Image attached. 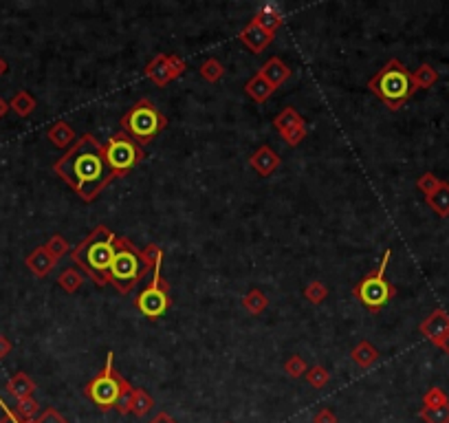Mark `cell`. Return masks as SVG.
Returning a JSON list of instances; mask_svg holds the SVG:
<instances>
[{
    "mask_svg": "<svg viewBox=\"0 0 449 423\" xmlns=\"http://www.w3.org/2000/svg\"><path fill=\"white\" fill-rule=\"evenodd\" d=\"M53 172L84 203L97 201L99 194H102L115 178H119L106 164L104 143L97 141V137L91 133L82 135L71 148L56 161Z\"/></svg>",
    "mask_w": 449,
    "mask_h": 423,
    "instance_id": "1",
    "label": "cell"
},
{
    "mask_svg": "<svg viewBox=\"0 0 449 423\" xmlns=\"http://www.w3.org/2000/svg\"><path fill=\"white\" fill-rule=\"evenodd\" d=\"M115 240L117 234L108 230V225H97L95 230L77 242V247L71 249V260L91 275L97 287L108 285V269L115 258Z\"/></svg>",
    "mask_w": 449,
    "mask_h": 423,
    "instance_id": "2",
    "label": "cell"
},
{
    "mask_svg": "<svg viewBox=\"0 0 449 423\" xmlns=\"http://www.w3.org/2000/svg\"><path fill=\"white\" fill-rule=\"evenodd\" d=\"M368 89L377 100L384 102L388 110H401L410 97L417 93L412 84V71L396 58H390L368 79Z\"/></svg>",
    "mask_w": 449,
    "mask_h": 423,
    "instance_id": "3",
    "label": "cell"
},
{
    "mask_svg": "<svg viewBox=\"0 0 449 423\" xmlns=\"http://www.w3.org/2000/svg\"><path fill=\"white\" fill-rule=\"evenodd\" d=\"M139 252L141 249H137L135 242L126 236H117L115 240V258L108 269V285H112L122 296H128L148 275L143 271Z\"/></svg>",
    "mask_w": 449,
    "mask_h": 423,
    "instance_id": "4",
    "label": "cell"
},
{
    "mask_svg": "<svg viewBox=\"0 0 449 423\" xmlns=\"http://www.w3.org/2000/svg\"><path fill=\"white\" fill-rule=\"evenodd\" d=\"M119 126L122 133H126L132 141H137L143 148V145L152 143L159 133H163L165 126H168V117L148 97H141L122 117Z\"/></svg>",
    "mask_w": 449,
    "mask_h": 423,
    "instance_id": "5",
    "label": "cell"
},
{
    "mask_svg": "<svg viewBox=\"0 0 449 423\" xmlns=\"http://www.w3.org/2000/svg\"><path fill=\"white\" fill-rule=\"evenodd\" d=\"M390 258H392V249H386V254H384V258H381L379 267L365 273L363 278L353 287L355 300H359V304L368 308L370 313H379L381 308H384L398 294V289L386 278Z\"/></svg>",
    "mask_w": 449,
    "mask_h": 423,
    "instance_id": "6",
    "label": "cell"
},
{
    "mask_svg": "<svg viewBox=\"0 0 449 423\" xmlns=\"http://www.w3.org/2000/svg\"><path fill=\"white\" fill-rule=\"evenodd\" d=\"M122 382H124V375H122L119 370H115V353L108 351L104 368L99 370L97 375L86 384L84 395H86L102 412H108V410L115 408V403H117V399H119Z\"/></svg>",
    "mask_w": 449,
    "mask_h": 423,
    "instance_id": "7",
    "label": "cell"
},
{
    "mask_svg": "<svg viewBox=\"0 0 449 423\" xmlns=\"http://www.w3.org/2000/svg\"><path fill=\"white\" fill-rule=\"evenodd\" d=\"M104 159L115 174L126 176L132 168H137L145 159V152L141 145L137 141H132L126 133H115L104 143Z\"/></svg>",
    "mask_w": 449,
    "mask_h": 423,
    "instance_id": "8",
    "label": "cell"
},
{
    "mask_svg": "<svg viewBox=\"0 0 449 423\" xmlns=\"http://www.w3.org/2000/svg\"><path fill=\"white\" fill-rule=\"evenodd\" d=\"M161 265L163 258L157 260L155 265V278L150 280V285L141 291L135 300V308L139 313H143L148 320H159L163 313L170 311L172 300H170V285L165 282L163 273H161Z\"/></svg>",
    "mask_w": 449,
    "mask_h": 423,
    "instance_id": "9",
    "label": "cell"
},
{
    "mask_svg": "<svg viewBox=\"0 0 449 423\" xmlns=\"http://www.w3.org/2000/svg\"><path fill=\"white\" fill-rule=\"evenodd\" d=\"M421 335L431 341V344H438L441 337L449 331V313L445 311V308H434L423 322H421V327H419Z\"/></svg>",
    "mask_w": 449,
    "mask_h": 423,
    "instance_id": "10",
    "label": "cell"
},
{
    "mask_svg": "<svg viewBox=\"0 0 449 423\" xmlns=\"http://www.w3.org/2000/svg\"><path fill=\"white\" fill-rule=\"evenodd\" d=\"M275 36L267 34L256 20H249L242 29H240V34H238V40L249 48L252 53H262L264 48H267L271 42H273Z\"/></svg>",
    "mask_w": 449,
    "mask_h": 423,
    "instance_id": "11",
    "label": "cell"
},
{
    "mask_svg": "<svg viewBox=\"0 0 449 423\" xmlns=\"http://www.w3.org/2000/svg\"><path fill=\"white\" fill-rule=\"evenodd\" d=\"M280 164H282V159L271 145H260V148L249 157V166H252L260 176L273 174L280 168Z\"/></svg>",
    "mask_w": 449,
    "mask_h": 423,
    "instance_id": "12",
    "label": "cell"
},
{
    "mask_svg": "<svg viewBox=\"0 0 449 423\" xmlns=\"http://www.w3.org/2000/svg\"><path fill=\"white\" fill-rule=\"evenodd\" d=\"M143 75H145L155 86H159V89L168 86V84L172 82L170 67H168V53H159V56H155L152 60H150V62L145 64V69H143Z\"/></svg>",
    "mask_w": 449,
    "mask_h": 423,
    "instance_id": "13",
    "label": "cell"
},
{
    "mask_svg": "<svg viewBox=\"0 0 449 423\" xmlns=\"http://www.w3.org/2000/svg\"><path fill=\"white\" fill-rule=\"evenodd\" d=\"M252 20H256L267 34L275 36L278 34V29L285 25V13H282V9L275 5V3H264Z\"/></svg>",
    "mask_w": 449,
    "mask_h": 423,
    "instance_id": "14",
    "label": "cell"
},
{
    "mask_svg": "<svg viewBox=\"0 0 449 423\" xmlns=\"http://www.w3.org/2000/svg\"><path fill=\"white\" fill-rule=\"evenodd\" d=\"M25 265L29 267V271H31L33 275H38V278H44V275L51 273V269L58 265V260H56L51 254H48V249H46L44 245H40V247H36V249H33V252L27 256Z\"/></svg>",
    "mask_w": 449,
    "mask_h": 423,
    "instance_id": "15",
    "label": "cell"
},
{
    "mask_svg": "<svg viewBox=\"0 0 449 423\" xmlns=\"http://www.w3.org/2000/svg\"><path fill=\"white\" fill-rule=\"evenodd\" d=\"M291 73L293 71L280 58H269L267 62H264V67L260 69V75L267 79L273 89H280L282 84H287L291 79Z\"/></svg>",
    "mask_w": 449,
    "mask_h": 423,
    "instance_id": "16",
    "label": "cell"
},
{
    "mask_svg": "<svg viewBox=\"0 0 449 423\" xmlns=\"http://www.w3.org/2000/svg\"><path fill=\"white\" fill-rule=\"evenodd\" d=\"M46 139L51 141L56 148L69 150L71 145L77 141V135H75V130L69 124H66V122H56L51 128L46 130Z\"/></svg>",
    "mask_w": 449,
    "mask_h": 423,
    "instance_id": "17",
    "label": "cell"
},
{
    "mask_svg": "<svg viewBox=\"0 0 449 423\" xmlns=\"http://www.w3.org/2000/svg\"><path fill=\"white\" fill-rule=\"evenodd\" d=\"M7 393L15 399V401H20V399H29L33 397V393H36V382H33L27 372H15V375L7 382Z\"/></svg>",
    "mask_w": 449,
    "mask_h": 423,
    "instance_id": "18",
    "label": "cell"
},
{
    "mask_svg": "<svg viewBox=\"0 0 449 423\" xmlns=\"http://www.w3.org/2000/svg\"><path fill=\"white\" fill-rule=\"evenodd\" d=\"M379 357H381V353L370 344L368 339H361L359 344L351 351V360H353L359 368H363V370L372 368V366L379 362Z\"/></svg>",
    "mask_w": 449,
    "mask_h": 423,
    "instance_id": "19",
    "label": "cell"
},
{
    "mask_svg": "<svg viewBox=\"0 0 449 423\" xmlns=\"http://www.w3.org/2000/svg\"><path fill=\"white\" fill-rule=\"evenodd\" d=\"M245 93L252 97L254 102H258V104H264L269 100V97L275 93V89L267 82V79H264L260 73H256L252 79H249V82L245 84Z\"/></svg>",
    "mask_w": 449,
    "mask_h": 423,
    "instance_id": "20",
    "label": "cell"
},
{
    "mask_svg": "<svg viewBox=\"0 0 449 423\" xmlns=\"http://www.w3.org/2000/svg\"><path fill=\"white\" fill-rule=\"evenodd\" d=\"M302 124H306L304 117L299 115V112H297L293 106L282 108V110L278 112V115L273 117V128L278 130V135L287 133V130H291V128H295V126H302Z\"/></svg>",
    "mask_w": 449,
    "mask_h": 423,
    "instance_id": "21",
    "label": "cell"
},
{
    "mask_svg": "<svg viewBox=\"0 0 449 423\" xmlns=\"http://www.w3.org/2000/svg\"><path fill=\"white\" fill-rule=\"evenodd\" d=\"M38 102H36V97H33L29 91H18L13 97H11V102H9V110H13L18 117H29L33 110H36Z\"/></svg>",
    "mask_w": 449,
    "mask_h": 423,
    "instance_id": "22",
    "label": "cell"
},
{
    "mask_svg": "<svg viewBox=\"0 0 449 423\" xmlns=\"http://www.w3.org/2000/svg\"><path fill=\"white\" fill-rule=\"evenodd\" d=\"M436 82H438V71L427 62H423L417 71H412V84H414V89H417V91L431 89Z\"/></svg>",
    "mask_w": 449,
    "mask_h": 423,
    "instance_id": "23",
    "label": "cell"
},
{
    "mask_svg": "<svg viewBox=\"0 0 449 423\" xmlns=\"http://www.w3.org/2000/svg\"><path fill=\"white\" fill-rule=\"evenodd\" d=\"M427 205L431 207V212H436V216L441 219H447L449 216V183L443 181V186L434 192L429 194V197H425Z\"/></svg>",
    "mask_w": 449,
    "mask_h": 423,
    "instance_id": "24",
    "label": "cell"
},
{
    "mask_svg": "<svg viewBox=\"0 0 449 423\" xmlns=\"http://www.w3.org/2000/svg\"><path fill=\"white\" fill-rule=\"evenodd\" d=\"M242 306H245L252 315H260L262 311H267L269 298H267V294H264V291L252 289V291H249V294L242 298Z\"/></svg>",
    "mask_w": 449,
    "mask_h": 423,
    "instance_id": "25",
    "label": "cell"
},
{
    "mask_svg": "<svg viewBox=\"0 0 449 423\" xmlns=\"http://www.w3.org/2000/svg\"><path fill=\"white\" fill-rule=\"evenodd\" d=\"M135 386H132L126 377L122 382V393H119V399L117 403H115V410H117L122 417L126 415H132V401H135Z\"/></svg>",
    "mask_w": 449,
    "mask_h": 423,
    "instance_id": "26",
    "label": "cell"
},
{
    "mask_svg": "<svg viewBox=\"0 0 449 423\" xmlns=\"http://www.w3.org/2000/svg\"><path fill=\"white\" fill-rule=\"evenodd\" d=\"M82 282H84V275H82L75 267L64 269L58 278V285L66 291V294H75V291L82 287Z\"/></svg>",
    "mask_w": 449,
    "mask_h": 423,
    "instance_id": "27",
    "label": "cell"
},
{
    "mask_svg": "<svg viewBox=\"0 0 449 423\" xmlns=\"http://www.w3.org/2000/svg\"><path fill=\"white\" fill-rule=\"evenodd\" d=\"M223 75H225V67L216 58H207L201 64V77L205 79V82L216 84V82H221Z\"/></svg>",
    "mask_w": 449,
    "mask_h": 423,
    "instance_id": "28",
    "label": "cell"
},
{
    "mask_svg": "<svg viewBox=\"0 0 449 423\" xmlns=\"http://www.w3.org/2000/svg\"><path fill=\"white\" fill-rule=\"evenodd\" d=\"M152 408H155V399L148 395V390L137 388L135 390V401H132V415H135V417H145Z\"/></svg>",
    "mask_w": 449,
    "mask_h": 423,
    "instance_id": "29",
    "label": "cell"
},
{
    "mask_svg": "<svg viewBox=\"0 0 449 423\" xmlns=\"http://www.w3.org/2000/svg\"><path fill=\"white\" fill-rule=\"evenodd\" d=\"M139 258H141V265H143V271H152L155 265H157V260L163 258V249L161 245H157V242H150V245H145L141 252H139Z\"/></svg>",
    "mask_w": 449,
    "mask_h": 423,
    "instance_id": "30",
    "label": "cell"
},
{
    "mask_svg": "<svg viewBox=\"0 0 449 423\" xmlns=\"http://www.w3.org/2000/svg\"><path fill=\"white\" fill-rule=\"evenodd\" d=\"M304 298L311 302V304H322L326 298H328V287L322 282V280H313L306 285L304 289Z\"/></svg>",
    "mask_w": 449,
    "mask_h": 423,
    "instance_id": "31",
    "label": "cell"
},
{
    "mask_svg": "<svg viewBox=\"0 0 449 423\" xmlns=\"http://www.w3.org/2000/svg\"><path fill=\"white\" fill-rule=\"evenodd\" d=\"M44 247L48 249V254H51L56 260H60L62 256H66L71 252V245H69V240H66L62 234H53L51 238H48L46 242H44Z\"/></svg>",
    "mask_w": 449,
    "mask_h": 423,
    "instance_id": "32",
    "label": "cell"
},
{
    "mask_svg": "<svg viewBox=\"0 0 449 423\" xmlns=\"http://www.w3.org/2000/svg\"><path fill=\"white\" fill-rule=\"evenodd\" d=\"M15 415H18L22 421H33V419H38L40 415V403L29 397V399H20L18 405H15Z\"/></svg>",
    "mask_w": 449,
    "mask_h": 423,
    "instance_id": "33",
    "label": "cell"
},
{
    "mask_svg": "<svg viewBox=\"0 0 449 423\" xmlns=\"http://www.w3.org/2000/svg\"><path fill=\"white\" fill-rule=\"evenodd\" d=\"M419 417L425 423H449V403L438 405V408H421Z\"/></svg>",
    "mask_w": 449,
    "mask_h": 423,
    "instance_id": "34",
    "label": "cell"
},
{
    "mask_svg": "<svg viewBox=\"0 0 449 423\" xmlns=\"http://www.w3.org/2000/svg\"><path fill=\"white\" fill-rule=\"evenodd\" d=\"M304 379H306V384L308 386H313V388H324L328 382H330V372L324 368V366H313V368H308L306 370V375H304Z\"/></svg>",
    "mask_w": 449,
    "mask_h": 423,
    "instance_id": "35",
    "label": "cell"
},
{
    "mask_svg": "<svg viewBox=\"0 0 449 423\" xmlns=\"http://www.w3.org/2000/svg\"><path fill=\"white\" fill-rule=\"evenodd\" d=\"M306 370H308V366H306V362H304L302 355H291L289 360L285 362V372H287L289 377H293V379L304 377Z\"/></svg>",
    "mask_w": 449,
    "mask_h": 423,
    "instance_id": "36",
    "label": "cell"
},
{
    "mask_svg": "<svg viewBox=\"0 0 449 423\" xmlns=\"http://www.w3.org/2000/svg\"><path fill=\"white\" fill-rule=\"evenodd\" d=\"M445 403H449V397L438 386H431L423 395V408H438V405H445Z\"/></svg>",
    "mask_w": 449,
    "mask_h": 423,
    "instance_id": "37",
    "label": "cell"
},
{
    "mask_svg": "<svg viewBox=\"0 0 449 423\" xmlns=\"http://www.w3.org/2000/svg\"><path fill=\"white\" fill-rule=\"evenodd\" d=\"M441 186H443V178H438L434 172H425V174H421V176H419V181H417L419 192H423L425 197H429V194H434Z\"/></svg>",
    "mask_w": 449,
    "mask_h": 423,
    "instance_id": "38",
    "label": "cell"
},
{
    "mask_svg": "<svg viewBox=\"0 0 449 423\" xmlns=\"http://www.w3.org/2000/svg\"><path fill=\"white\" fill-rule=\"evenodd\" d=\"M306 135H308V128H306V124H302V126H295V128H291V130H287V133H282L280 137L287 141V145H299L304 139H306Z\"/></svg>",
    "mask_w": 449,
    "mask_h": 423,
    "instance_id": "39",
    "label": "cell"
},
{
    "mask_svg": "<svg viewBox=\"0 0 449 423\" xmlns=\"http://www.w3.org/2000/svg\"><path fill=\"white\" fill-rule=\"evenodd\" d=\"M168 67H170V75H172V79H178L183 73L188 71L186 60L178 58L176 53H168Z\"/></svg>",
    "mask_w": 449,
    "mask_h": 423,
    "instance_id": "40",
    "label": "cell"
},
{
    "mask_svg": "<svg viewBox=\"0 0 449 423\" xmlns=\"http://www.w3.org/2000/svg\"><path fill=\"white\" fill-rule=\"evenodd\" d=\"M36 423H69V421H66L56 408H44V410L38 415Z\"/></svg>",
    "mask_w": 449,
    "mask_h": 423,
    "instance_id": "41",
    "label": "cell"
},
{
    "mask_svg": "<svg viewBox=\"0 0 449 423\" xmlns=\"http://www.w3.org/2000/svg\"><path fill=\"white\" fill-rule=\"evenodd\" d=\"M0 410H3V417H0V423H25L18 415H15L9 405L5 403V399L0 397Z\"/></svg>",
    "mask_w": 449,
    "mask_h": 423,
    "instance_id": "42",
    "label": "cell"
},
{
    "mask_svg": "<svg viewBox=\"0 0 449 423\" xmlns=\"http://www.w3.org/2000/svg\"><path fill=\"white\" fill-rule=\"evenodd\" d=\"M313 423H337V415L330 408H322V410H318V415L313 417Z\"/></svg>",
    "mask_w": 449,
    "mask_h": 423,
    "instance_id": "43",
    "label": "cell"
},
{
    "mask_svg": "<svg viewBox=\"0 0 449 423\" xmlns=\"http://www.w3.org/2000/svg\"><path fill=\"white\" fill-rule=\"evenodd\" d=\"M11 341H9V337H5V335H0V360H5V357L11 353Z\"/></svg>",
    "mask_w": 449,
    "mask_h": 423,
    "instance_id": "44",
    "label": "cell"
},
{
    "mask_svg": "<svg viewBox=\"0 0 449 423\" xmlns=\"http://www.w3.org/2000/svg\"><path fill=\"white\" fill-rule=\"evenodd\" d=\"M148 423H178L172 415H168V412H159L155 419H150Z\"/></svg>",
    "mask_w": 449,
    "mask_h": 423,
    "instance_id": "45",
    "label": "cell"
},
{
    "mask_svg": "<svg viewBox=\"0 0 449 423\" xmlns=\"http://www.w3.org/2000/svg\"><path fill=\"white\" fill-rule=\"evenodd\" d=\"M436 349H441L447 357H449V331L441 337V341H438V344H436Z\"/></svg>",
    "mask_w": 449,
    "mask_h": 423,
    "instance_id": "46",
    "label": "cell"
},
{
    "mask_svg": "<svg viewBox=\"0 0 449 423\" xmlns=\"http://www.w3.org/2000/svg\"><path fill=\"white\" fill-rule=\"evenodd\" d=\"M7 112H9V102H5L3 97H0V119H3Z\"/></svg>",
    "mask_w": 449,
    "mask_h": 423,
    "instance_id": "47",
    "label": "cell"
},
{
    "mask_svg": "<svg viewBox=\"0 0 449 423\" xmlns=\"http://www.w3.org/2000/svg\"><path fill=\"white\" fill-rule=\"evenodd\" d=\"M7 69H9V67H7V62H5L3 58H0V77H3V75L7 73Z\"/></svg>",
    "mask_w": 449,
    "mask_h": 423,
    "instance_id": "48",
    "label": "cell"
},
{
    "mask_svg": "<svg viewBox=\"0 0 449 423\" xmlns=\"http://www.w3.org/2000/svg\"><path fill=\"white\" fill-rule=\"evenodd\" d=\"M25 423H36V419H33V421H25Z\"/></svg>",
    "mask_w": 449,
    "mask_h": 423,
    "instance_id": "49",
    "label": "cell"
}]
</instances>
